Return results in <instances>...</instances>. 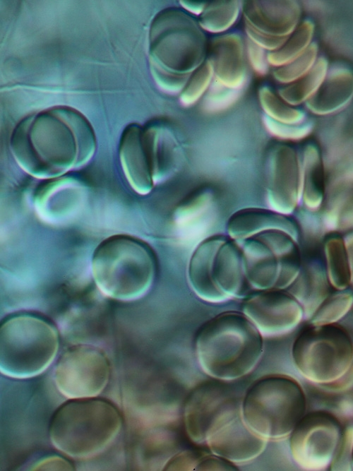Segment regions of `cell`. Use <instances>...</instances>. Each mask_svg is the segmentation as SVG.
I'll use <instances>...</instances> for the list:
<instances>
[{"label":"cell","instance_id":"4316f807","mask_svg":"<svg viewBox=\"0 0 353 471\" xmlns=\"http://www.w3.org/2000/svg\"><path fill=\"white\" fill-rule=\"evenodd\" d=\"M329 63L321 56L313 66L301 78L287 84L278 90V95L291 106L306 102L318 90L328 71Z\"/></svg>","mask_w":353,"mask_h":471},{"label":"cell","instance_id":"d6a6232c","mask_svg":"<svg viewBox=\"0 0 353 471\" xmlns=\"http://www.w3.org/2000/svg\"><path fill=\"white\" fill-rule=\"evenodd\" d=\"M318 44L312 42L297 59L273 71L274 78L289 84L301 78L313 66L318 59Z\"/></svg>","mask_w":353,"mask_h":471},{"label":"cell","instance_id":"7c38bea8","mask_svg":"<svg viewBox=\"0 0 353 471\" xmlns=\"http://www.w3.org/2000/svg\"><path fill=\"white\" fill-rule=\"evenodd\" d=\"M340 421L325 411L305 414L290 434V451L302 469L323 470L330 466L342 441Z\"/></svg>","mask_w":353,"mask_h":471},{"label":"cell","instance_id":"bcb514c9","mask_svg":"<svg viewBox=\"0 0 353 471\" xmlns=\"http://www.w3.org/2000/svg\"><path fill=\"white\" fill-rule=\"evenodd\" d=\"M349 448H350V461L352 469H353V426L349 427Z\"/></svg>","mask_w":353,"mask_h":471},{"label":"cell","instance_id":"6da1fadb","mask_svg":"<svg viewBox=\"0 0 353 471\" xmlns=\"http://www.w3.org/2000/svg\"><path fill=\"white\" fill-rule=\"evenodd\" d=\"M10 149L20 169L45 181L85 166L95 155L97 139L81 112L55 106L20 120L12 131Z\"/></svg>","mask_w":353,"mask_h":471},{"label":"cell","instance_id":"cb8c5ba5","mask_svg":"<svg viewBox=\"0 0 353 471\" xmlns=\"http://www.w3.org/2000/svg\"><path fill=\"white\" fill-rule=\"evenodd\" d=\"M300 165L303 201L309 208L316 210L321 205L325 193L324 166L317 145L313 143L305 145Z\"/></svg>","mask_w":353,"mask_h":471},{"label":"cell","instance_id":"e575fe53","mask_svg":"<svg viewBox=\"0 0 353 471\" xmlns=\"http://www.w3.org/2000/svg\"><path fill=\"white\" fill-rule=\"evenodd\" d=\"M212 196L209 192H203L179 205L174 213L177 225L184 226L193 221L209 207Z\"/></svg>","mask_w":353,"mask_h":471},{"label":"cell","instance_id":"7a4b0ae2","mask_svg":"<svg viewBox=\"0 0 353 471\" xmlns=\"http://www.w3.org/2000/svg\"><path fill=\"white\" fill-rule=\"evenodd\" d=\"M195 350L205 374L217 380H234L257 365L263 350V335L243 313L225 311L201 327Z\"/></svg>","mask_w":353,"mask_h":471},{"label":"cell","instance_id":"ba28073f","mask_svg":"<svg viewBox=\"0 0 353 471\" xmlns=\"http://www.w3.org/2000/svg\"><path fill=\"white\" fill-rule=\"evenodd\" d=\"M237 241L250 292L284 290L297 278L301 268L300 251L297 239L287 232L270 229Z\"/></svg>","mask_w":353,"mask_h":471},{"label":"cell","instance_id":"5bb4252c","mask_svg":"<svg viewBox=\"0 0 353 471\" xmlns=\"http://www.w3.org/2000/svg\"><path fill=\"white\" fill-rule=\"evenodd\" d=\"M242 311L263 336L281 335L292 331L304 314L300 302L284 290L249 294L243 303Z\"/></svg>","mask_w":353,"mask_h":471},{"label":"cell","instance_id":"d590c367","mask_svg":"<svg viewBox=\"0 0 353 471\" xmlns=\"http://www.w3.org/2000/svg\"><path fill=\"white\" fill-rule=\"evenodd\" d=\"M263 124L269 133L284 140H299L306 137L313 129V122L305 121L292 125L275 121L267 116L263 119Z\"/></svg>","mask_w":353,"mask_h":471},{"label":"cell","instance_id":"7bdbcfd3","mask_svg":"<svg viewBox=\"0 0 353 471\" xmlns=\"http://www.w3.org/2000/svg\"><path fill=\"white\" fill-rule=\"evenodd\" d=\"M180 3L182 8L186 11L200 16L204 11L208 2L197 1H181Z\"/></svg>","mask_w":353,"mask_h":471},{"label":"cell","instance_id":"30bf717a","mask_svg":"<svg viewBox=\"0 0 353 471\" xmlns=\"http://www.w3.org/2000/svg\"><path fill=\"white\" fill-rule=\"evenodd\" d=\"M292 356L299 372L308 381L323 386L342 378L353 364V342L337 323L312 325L297 336Z\"/></svg>","mask_w":353,"mask_h":471},{"label":"cell","instance_id":"4dcf8cb0","mask_svg":"<svg viewBox=\"0 0 353 471\" xmlns=\"http://www.w3.org/2000/svg\"><path fill=\"white\" fill-rule=\"evenodd\" d=\"M353 306V294L350 292L342 291L327 297L317 308L309 323L325 325L336 323L343 318Z\"/></svg>","mask_w":353,"mask_h":471},{"label":"cell","instance_id":"5b68a950","mask_svg":"<svg viewBox=\"0 0 353 471\" xmlns=\"http://www.w3.org/2000/svg\"><path fill=\"white\" fill-rule=\"evenodd\" d=\"M306 409V399L299 383L281 374L263 376L253 382L241 403L244 422L266 440L290 435Z\"/></svg>","mask_w":353,"mask_h":471},{"label":"cell","instance_id":"f35d334b","mask_svg":"<svg viewBox=\"0 0 353 471\" xmlns=\"http://www.w3.org/2000/svg\"><path fill=\"white\" fill-rule=\"evenodd\" d=\"M246 52L249 61L254 71L258 75H265L268 71L270 65L265 50L247 39Z\"/></svg>","mask_w":353,"mask_h":471},{"label":"cell","instance_id":"d6986e66","mask_svg":"<svg viewBox=\"0 0 353 471\" xmlns=\"http://www.w3.org/2000/svg\"><path fill=\"white\" fill-rule=\"evenodd\" d=\"M141 129L142 125L136 123L124 128L119 144V157L130 186L137 193L146 195L152 191L155 183L145 159Z\"/></svg>","mask_w":353,"mask_h":471},{"label":"cell","instance_id":"d4e9b609","mask_svg":"<svg viewBox=\"0 0 353 471\" xmlns=\"http://www.w3.org/2000/svg\"><path fill=\"white\" fill-rule=\"evenodd\" d=\"M326 269L316 261L301 268L297 282V290L293 294L301 304L304 314L309 318L327 297Z\"/></svg>","mask_w":353,"mask_h":471},{"label":"cell","instance_id":"8fae6325","mask_svg":"<svg viewBox=\"0 0 353 471\" xmlns=\"http://www.w3.org/2000/svg\"><path fill=\"white\" fill-rule=\"evenodd\" d=\"M54 371L56 388L68 399L95 398L109 382L110 365L99 348L80 344L61 355Z\"/></svg>","mask_w":353,"mask_h":471},{"label":"cell","instance_id":"4fadbf2b","mask_svg":"<svg viewBox=\"0 0 353 471\" xmlns=\"http://www.w3.org/2000/svg\"><path fill=\"white\" fill-rule=\"evenodd\" d=\"M241 404L227 385L208 381L197 386L189 394L184 407L187 435L196 443H205L214 429Z\"/></svg>","mask_w":353,"mask_h":471},{"label":"cell","instance_id":"74e56055","mask_svg":"<svg viewBox=\"0 0 353 471\" xmlns=\"http://www.w3.org/2000/svg\"><path fill=\"white\" fill-rule=\"evenodd\" d=\"M205 453L193 451H184L174 455L164 466L166 470H196L200 459Z\"/></svg>","mask_w":353,"mask_h":471},{"label":"cell","instance_id":"2e32d148","mask_svg":"<svg viewBox=\"0 0 353 471\" xmlns=\"http://www.w3.org/2000/svg\"><path fill=\"white\" fill-rule=\"evenodd\" d=\"M266 443V439L246 424L241 408L225 419L205 443L213 454L235 464L249 462L258 457L265 449Z\"/></svg>","mask_w":353,"mask_h":471},{"label":"cell","instance_id":"f1b7e54d","mask_svg":"<svg viewBox=\"0 0 353 471\" xmlns=\"http://www.w3.org/2000/svg\"><path fill=\"white\" fill-rule=\"evenodd\" d=\"M240 5L237 1H218L208 3L200 16L201 28L211 32L220 33L231 28L238 18Z\"/></svg>","mask_w":353,"mask_h":471},{"label":"cell","instance_id":"ac0fdd59","mask_svg":"<svg viewBox=\"0 0 353 471\" xmlns=\"http://www.w3.org/2000/svg\"><path fill=\"white\" fill-rule=\"evenodd\" d=\"M244 48L241 37L236 33L220 35L211 41L208 59L216 81L227 88L241 90L246 80Z\"/></svg>","mask_w":353,"mask_h":471},{"label":"cell","instance_id":"e0dca14e","mask_svg":"<svg viewBox=\"0 0 353 471\" xmlns=\"http://www.w3.org/2000/svg\"><path fill=\"white\" fill-rule=\"evenodd\" d=\"M245 25L277 37H288L299 25L301 10L296 1H246L242 4Z\"/></svg>","mask_w":353,"mask_h":471},{"label":"cell","instance_id":"ee69618b","mask_svg":"<svg viewBox=\"0 0 353 471\" xmlns=\"http://www.w3.org/2000/svg\"><path fill=\"white\" fill-rule=\"evenodd\" d=\"M353 383V364L345 375L335 383L325 387L334 390H342L347 389Z\"/></svg>","mask_w":353,"mask_h":471},{"label":"cell","instance_id":"9c48e42d","mask_svg":"<svg viewBox=\"0 0 353 471\" xmlns=\"http://www.w3.org/2000/svg\"><path fill=\"white\" fill-rule=\"evenodd\" d=\"M205 38L185 12L167 8L155 16L149 32L150 67L189 75L205 61Z\"/></svg>","mask_w":353,"mask_h":471},{"label":"cell","instance_id":"836d02e7","mask_svg":"<svg viewBox=\"0 0 353 471\" xmlns=\"http://www.w3.org/2000/svg\"><path fill=\"white\" fill-rule=\"evenodd\" d=\"M241 96V90L227 88L215 79L203 96L204 111L215 113L224 111L235 104Z\"/></svg>","mask_w":353,"mask_h":471},{"label":"cell","instance_id":"ab89813d","mask_svg":"<svg viewBox=\"0 0 353 471\" xmlns=\"http://www.w3.org/2000/svg\"><path fill=\"white\" fill-rule=\"evenodd\" d=\"M245 30L246 32L248 39L263 49L268 50L269 52H274L280 49L288 38L271 36L255 30L246 25H245Z\"/></svg>","mask_w":353,"mask_h":471},{"label":"cell","instance_id":"83f0119b","mask_svg":"<svg viewBox=\"0 0 353 471\" xmlns=\"http://www.w3.org/2000/svg\"><path fill=\"white\" fill-rule=\"evenodd\" d=\"M313 32L311 20L307 19L299 24L280 49L268 53L269 64L277 68L297 59L312 43Z\"/></svg>","mask_w":353,"mask_h":471},{"label":"cell","instance_id":"44dd1931","mask_svg":"<svg viewBox=\"0 0 353 471\" xmlns=\"http://www.w3.org/2000/svg\"><path fill=\"white\" fill-rule=\"evenodd\" d=\"M277 229L287 232L297 239L299 231L296 222L271 209L249 208L234 213L227 223L230 238L240 240L266 230Z\"/></svg>","mask_w":353,"mask_h":471},{"label":"cell","instance_id":"1f68e13d","mask_svg":"<svg viewBox=\"0 0 353 471\" xmlns=\"http://www.w3.org/2000/svg\"><path fill=\"white\" fill-rule=\"evenodd\" d=\"M213 78V66L210 61L206 59L189 76L185 87L179 94L180 104L187 107L197 102L205 95Z\"/></svg>","mask_w":353,"mask_h":471},{"label":"cell","instance_id":"ffe728a7","mask_svg":"<svg viewBox=\"0 0 353 471\" xmlns=\"http://www.w3.org/2000/svg\"><path fill=\"white\" fill-rule=\"evenodd\" d=\"M353 97V69L342 62L329 65L325 77L306 105L312 112L327 114L345 107Z\"/></svg>","mask_w":353,"mask_h":471},{"label":"cell","instance_id":"8d00e7d4","mask_svg":"<svg viewBox=\"0 0 353 471\" xmlns=\"http://www.w3.org/2000/svg\"><path fill=\"white\" fill-rule=\"evenodd\" d=\"M150 73L157 87L169 95L180 94L190 75L172 73L155 67H150Z\"/></svg>","mask_w":353,"mask_h":471},{"label":"cell","instance_id":"8992f818","mask_svg":"<svg viewBox=\"0 0 353 471\" xmlns=\"http://www.w3.org/2000/svg\"><path fill=\"white\" fill-rule=\"evenodd\" d=\"M59 335L46 319L18 314L5 319L0 328V370L13 378H28L45 371L59 348Z\"/></svg>","mask_w":353,"mask_h":471},{"label":"cell","instance_id":"3957f363","mask_svg":"<svg viewBox=\"0 0 353 471\" xmlns=\"http://www.w3.org/2000/svg\"><path fill=\"white\" fill-rule=\"evenodd\" d=\"M122 425L119 411L95 398L69 399L53 415L49 436L55 448L75 459H87L106 450Z\"/></svg>","mask_w":353,"mask_h":471},{"label":"cell","instance_id":"7402d4cb","mask_svg":"<svg viewBox=\"0 0 353 471\" xmlns=\"http://www.w3.org/2000/svg\"><path fill=\"white\" fill-rule=\"evenodd\" d=\"M142 141L155 185L176 169L179 160L176 143L168 130L155 124L142 126Z\"/></svg>","mask_w":353,"mask_h":471},{"label":"cell","instance_id":"484cf974","mask_svg":"<svg viewBox=\"0 0 353 471\" xmlns=\"http://www.w3.org/2000/svg\"><path fill=\"white\" fill-rule=\"evenodd\" d=\"M324 251L328 278L335 288L344 290L352 279L344 238L338 234H330L325 240Z\"/></svg>","mask_w":353,"mask_h":471},{"label":"cell","instance_id":"60d3db41","mask_svg":"<svg viewBox=\"0 0 353 471\" xmlns=\"http://www.w3.org/2000/svg\"><path fill=\"white\" fill-rule=\"evenodd\" d=\"M196 470H237L234 463L215 455L205 453L196 465Z\"/></svg>","mask_w":353,"mask_h":471},{"label":"cell","instance_id":"f546056e","mask_svg":"<svg viewBox=\"0 0 353 471\" xmlns=\"http://www.w3.org/2000/svg\"><path fill=\"white\" fill-rule=\"evenodd\" d=\"M258 99L265 116L270 119L292 125L305 122L306 113L302 109L287 104L270 88L261 87L258 90Z\"/></svg>","mask_w":353,"mask_h":471},{"label":"cell","instance_id":"b9f144b4","mask_svg":"<svg viewBox=\"0 0 353 471\" xmlns=\"http://www.w3.org/2000/svg\"><path fill=\"white\" fill-rule=\"evenodd\" d=\"M33 470H73V466L65 458L52 455L46 457L36 463Z\"/></svg>","mask_w":353,"mask_h":471},{"label":"cell","instance_id":"f6af8a7d","mask_svg":"<svg viewBox=\"0 0 353 471\" xmlns=\"http://www.w3.org/2000/svg\"><path fill=\"white\" fill-rule=\"evenodd\" d=\"M345 243L347 251L349 263L351 270V282L353 284V232L348 234L345 238Z\"/></svg>","mask_w":353,"mask_h":471},{"label":"cell","instance_id":"52a82bcc","mask_svg":"<svg viewBox=\"0 0 353 471\" xmlns=\"http://www.w3.org/2000/svg\"><path fill=\"white\" fill-rule=\"evenodd\" d=\"M188 280L196 295L208 302L247 297L251 292L240 246L237 240L222 235L210 237L198 244L189 263Z\"/></svg>","mask_w":353,"mask_h":471},{"label":"cell","instance_id":"603a6c76","mask_svg":"<svg viewBox=\"0 0 353 471\" xmlns=\"http://www.w3.org/2000/svg\"><path fill=\"white\" fill-rule=\"evenodd\" d=\"M83 188L80 181L68 174L45 180L35 193L37 213L44 220H53L81 199Z\"/></svg>","mask_w":353,"mask_h":471},{"label":"cell","instance_id":"9a60e30c","mask_svg":"<svg viewBox=\"0 0 353 471\" xmlns=\"http://www.w3.org/2000/svg\"><path fill=\"white\" fill-rule=\"evenodd\" d=\"M266 181L269 208L286 215L291 213L301 190L300 161L292 146L275 144L271 148L267 160Z\"/></svg>","mask_w":353,"mask_h":471},{"label":"cell","instance_id":"277c9868","mask_svg":"<svg viewBox=\"0 0 353 471\" xmlns=\"http://www.w3.org/2000/svg\"><path fill=\"white\" fill-rule=\"evenodd\" d=\"M91 270L94 281L105 296L131 301L150 288L155 274L152 249L143 241L126 234L110 236L95 249Z\"/></svg>","mask_w":353,"mask_h":471}]
</instances>
